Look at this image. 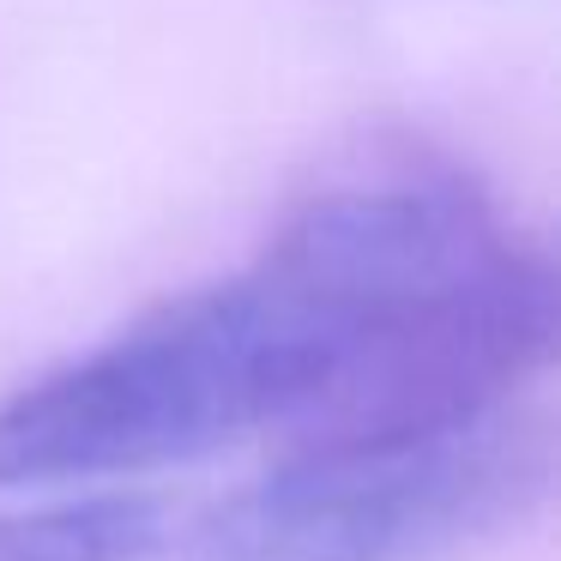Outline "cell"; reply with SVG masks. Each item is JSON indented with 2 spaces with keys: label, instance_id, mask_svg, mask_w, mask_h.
I'll list each match as a JSON object with an SVG mask.
<instances>
[{
  "label": "cell",
  "instance_id": "cell-1",
  "mask_svg": "<svg viewBox=\"0 0 561 561\" xmlns=\"http://www.w3.org/2000/svg\"><path fill=\"white\" fill-rule=\"evenodd\" d=\"M351 296L266 248L242 278L139 314L110 344L0 399V495L206 459L248 435L284 447L332 375Z\"/></svg>",
  "mask_w": 561,
  "mask_h": 561
},
{
  "label": "cell",
  "instance_id": "cell-2",
  "mask_svg": "<svg viewBox=\"0 0 561 561\" xmlns=\"http://www.w3.org/2000/svg\"><path fill=\"white\" fill-rule=\"evenodd\" d=\"M549 495V428L489 416L411 447L284 453L236 489L187 561H435L519 525Z\"/></svg>",
  "mask_w": 561,
  "mask_h": 561
},
{
  "label": "cell",
  "instance_id": "cell-3",
  "mask_svg": "<svg viewBox=\"0 0 561 561\" xmlns=\"http://www.w3.org/2000/svg\"><path fill=\"white\" fill-rule=\"evenodd\" d=\"M163 519L151 501H61L0 513V561H151Z\"/></svg>",
  "mask_w": 561,
  "mask_h": 561
}]
</instances>
